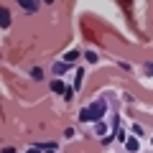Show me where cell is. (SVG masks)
I'll list each match as a JSON object with an SVG mask.
<instances>
[{"label":"cell","mask_w":153,"mask_h":153,"mask_svg":"<svg viewBox=\"0 0 153 153\" xmlns=\"http://www.w3.org/2000/svg\"><path fill=\"white\" fill-rule=\"evenodd\" d=\"M79 120H82V123H89V120H94V117H92V112H89V107H84L82 112H79Z\"/></svg>","instance_id":"obj_4"},{"label":"cell","mask_w":153,"mask_h":153,"mask_svg":"<svg viewBox=\"0 0 153 153\" xmlns=\"http://www.w3.org/2000/svg\"><path fill=\"white\" fill-rule=\"evenodd\" d=\"M76 59H79V51H69V54L64 56V61H66V64H74Z\"/></svg>","instance_id":"obj_6"},{"label":"cell","mask_w":153,"mask_h":153,"mask_svg":"<svg viewBox=\"0 0 153 153\" xmlns=\"http://www.w3.org/2000/svg\"><path fill=\"white\" fill-rule=\"evenodd\" d=\"M105 107H107V105H105V100H97V102L89 105V112H92V117H94L97 123H100V117L105 115Z\"/></svg>","instance_id":"obj_1"},{"label":"cell","mask_w":153,"mask_h":153,"mask_svg":"<svg viewBox=\"0 0 153 153\" xmlns=\"http://www.w3.org/2000/svg\"><path fill=\"white\" fill-rule=\"evenodd\" d=\"M28 153H41V148H31V151H28Z\"/></svg>","instance_id":"obj_14"},{"label":"cell","mask_w":153,"mask_h":153,"mask_svg":"<svg viewBox=\"0 0 153 153\" xmlns=\"http://www.w3.org/2000/svg\"><path fill=\"white\" fill-rule=\"evenodd\" d=\"M94 130H97V135H105V133H107V128H105L102 123H97V128H94Z\"/></svg>","instance_id":"obj_11"},{"label":"cell","mask_w":153,"mask_h":153,"mask_svg":"<svg viewBox=\"0 0 153 153\" xmlns=\"http://www.w3.org/2000/svg\"><path fill=\"white\" fill-rule=\"evenodd\" d=\"M125 148H128L130 153H135L138 148H140V143H138V138H128V140H125Z\"/></svg>","instance_id":"obj_2"},{"label":"cell","mask_w":153,"mask_h":153,"mask_svg":"<svg viewBox=\"0 0 153 153\" xmlns=\"http://www.w3.org/2000/svg\"><path fill=\"white\" fill-rule=\"evenodd\" d=\"M66 66H69L66 61H59V64H54V74H64V71H66Z\"/></svg>","instance_id":"obj_7"},{"label":"cell","mask_w":153,"mask_h":153,"mask_svg":"<svg viewBox=\"0 0 153 153\" xmlns=\"http://www.w3.org/2000/svg\"><path fill=\"white\" fill-rule=\"evenodd\" d=\"M82 76H84V71H82V69H76V82H74V89L82 87Z\"/></svg>","instance_id":"obj_8"},{"label":"cell","mask_w":153,"mask_h":153,"mask_svg":"<svg viewBox=\"0 0 153 153\" xmlns=\"http://www.w3.org/2000/svg\"><path fill=\"white\" fill-rule=\"evenodd\" d=\"M31 76H33V79H36V82H38V79H41V76H44V71H41V69H38V66H36V69L31 71Z\"/></svg>","instance_id":"obj_10"},{"label":"cell","mask_w":153,"mask_h":153,"mask_svg":"<svg viewBox=\"0 0 153 153\" xmlns=\"http://www.w3.org/2000/svg\"><path fill=\"white\" fill-rule=\"evenodd\" d=\"M21 5H23V8H26V10H28V13H33V10H38V3H31V0H23Z\"/></svg>","instance_id":"obj_5"},{"label":"cell","mask_w":153,"mask_h":153,"mask_svg":"<svg viewBox=\"0 0 153 153\" xmlns=\"http://www.w3.org/2000/svg\"><path fill=\"white\" fill-rule=\"evenodd\" d=\"M133 133H135V135H143V128H140V125L135 123V125H133Z\"/></svg>","instance_id":"obj_13"},{"label":"cell","mask_w":153,"mask_h":153,"mask_svg":"<svg viewBox=\"0 0 153 153\" xmlns=\"http://www.w3.org/2000/svg\"><path fill=\"white\" fill-rule=\"evenodd\" d=\"M8 23H10V18H8V13H5V10H0V26L5 28Z\"/></svg>","instance_id":"obj_9"},{"label":"cell","mask_w":153,"mask_h":153,"mask_svg":"<svg viewBox=\"0 0 153 153\" xmlns=\"http://www.w3.org/2000/svg\"><path fill=\"white\" fill-rule=\"evenodd\" d=\"M84 56H87V61H92V64L97 61V54H94V51H89V54H84Z\"/></svg>","instance_id":"obj_12"},{"label":"cell","mask_w":153,"mask_h":153,"mask_svg":"<svg viewBox=\"0 0 153 153\" xmlns=\"http://www.w3.org/2000/svg\"><path fill=\"white\" fill-rule=\"evenodd\" d=\"M51 89H54V92L66 94V87H64V82H61V79H54V82H51Z\"/></svg>","instance_id":"obj_3"}]
</instances>
